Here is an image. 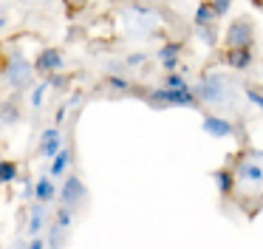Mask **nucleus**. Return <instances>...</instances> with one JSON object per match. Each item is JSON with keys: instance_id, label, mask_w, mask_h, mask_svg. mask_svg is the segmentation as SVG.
I'll return each mask as SVG.
<instances>
[{"instance_id": "f257e3e1", "label": "nucleus", "mask_w": 263, "mask_h": 249, "mask_svg": "<svg viewBox=\"0 0 263 249\" xmlns=\"http://www.w3.org/2000/svg\"><path fill=\"white\" fill-rule=\"evenodd\" d=\"M195 96L201 102H206V105H227V99H229L227 79L221 74H206V77H201V85L195 91Z\"/></svg>"}, {"instance_id": "f03ea898", "label": "nucleus", "mask_w": 263, "mask_h": 249, "mask_svg": "<svg viewBox=\"0 0 263 249\" xmlns=\"http://www.w3.org/2000/svg\"><path fill=\"white\" fill-rule=\"evenodd\" d=\"M150 105H173V108H198V96L193 94V88L187 91H170V88H159L153 94H147Z\"/></svg>"}, {"instance_id": "7ed1b4c3", "label": "nucleus", "mask_w": 263, "mask_h": 249, "mask_svg": "<svg viewBox=\"0 0 263 249\" xmlns=\"http://www.w3.org/2000/svg\"><path fill=\"white\" fill-rule=\"evenodd\" d=\"M60 204H65V207H80V204H85V198H88V187L82 184V179L77 173H68L65 175V181H63V190H60Z\"/></svg>"}, {"instance_id": "20e7f679", "label": "nucleus", "mask_w": 263, "mask_h": 249, "mask_svg": "<svg viewBox=\"0 0 263 249\" xmlns=\"http://www.w3.org/2000/svg\"><path fill=\"white\" fill-rule=\"evenodd\" d=\"M63 147H65V141H63V133H60L57 124H48V128H43L40 145H37V156L46 158V162H51V158L57 156Z\"/></svg>"}, {"instance_id": "39448f33", "label": "nucleus", "mask_w": 263, "mask_h": 249, "mask_svg": "<svg viewBox=\"0 0 263 249\" xmlns=\"http://www.w3.org/2000/svg\"><path fill=\"white\" fill-rule=\"evenodd\" d=\"M31 74H34V65H29L20 54H14L12 60H9L6 82L12 85V88H20V85H29L31 82Z\"/></svg>"}, {"instance_id": "423d86ee", "label": "nucleus", "mask_w": 263, "mask_h": 249, "mask_svg": "<svg viewBox=\"0 0 263 249\" xmlns=\"http://www.w3.org/2000/svg\"><path fill=\"white\" fill-rule=\"evenodd\" d=\"M227 45L229 48H252V23L235 20L227 28Z\"/></svg>"}, {"instance_id": "0eeeda50", "label": "nucleus", "mask_w": 263, "mask_h": 249, "mask_svg": "<svg viewBox=\"0 0 263 249\" xmlns=\"http://www.w3.org/2000/svg\"><path fill=\"white\" fill-rule=\"evenodd\" d=\"M48 224H51V209H48V204L34 201V207L29 209V218H26V229H29V235H43Z\"/></svg>"}, {"instance_id": "6e6552de", "label": "nucleus", "mask_w": 263, "mask_h": 249, "mask_svg": "<svg viewBox=\"0 0 263 249\" xmlns=\"http://www.w3.org/2000/svg\"><path fill=\"white\" fill-rule=\"evenodd\" d=\"M63 68H65V57L60 48H43L34 62L37 74H54V71H63Z\"/></svg>"}, {"instance_id": "1a4fd4ad", "label": "nucleus", "mask_w": 263, "mask_h": 249, "mask_svg": "<svg viewBox=\"0 0 263 249\" xmlns=\"http://www.w3.org/2000/svg\"><path fill=\"white\" fill-rule=\"evenodd\" d=\"M204 133H210L212 139H227V136H235V124L229 122L227 116H215V113H206L204 122H201Z\"/></svg>"}, {"instance_id": "9d476101", "label": "nucleus", "mask_w": 263, "mask_h": 249, "mask_svg": "<svg viewBox=\"0 0 263 249\" xmlns=\"http://www.w3.org/2000/svg\"><path fill=\"white\" fill-rule=\"evenodd\" d=\"M71 164H74V150H71V147H63V150L48 162V175H51V179H65Z\"/></svg>"}, {"instance_id": "9b49d317", "label": "nucleus", "mask_w": 263, "mask_h": 249, "mask_svg": "<svg viewBox=\"0 0 263 249\" xmlns=\"http://www.w3.org/2000/svg\"><path fill=\"white\" fill-rule=\"evenodd\" d=\"M156 57H159V65L164 68L167 74H173L178 65H181V43H167V45H161Z\"/></svg>"}, {"instance_id": "f8f14e48", "label": "nucleus", "mask_w": 263, "mask_h": 249, "mask_svg": "<svg viewBox=\"0 0 263 249\" xmlns=\"http://www.w3.org/2000/svg\"><path fill=\"white\" fill-rule=\"evenodd\" d=\"M57 195H60V190H57V184H54L51 175H37V181H34V201L54 204Z\"/></svg>"}, {"instance_id": "ddd939ff", "label": "nucleus", "mask_w": 263, "mask_h": 249, "mask_svg": "<svg viewBox=\"0 0 263 249\" xmlns=\"http://www.w3.org/2000/svg\"><path fill=\"white\" fill-rule=\"evenodd\" d=\"M223 62H227L232 71H249L255 57H252V48H229L227 57H223Z\"/></svg>"}, {"instance_id": "4468645a", "label": "nucleus", "mask_w": 263, "mask_h": 249, "mask_svg": "<svg viewBox=\"0 0 263 249\" xmlns=\"http://www.w3.org/2000/svg\"><path fill=\"white\" fill-rule=\"evenodd\" d=\"M235 179H238L240 184H260L263 181V167L249 158V162H243L238 170H235Z\"/></svg>"}, {"instance_id": "2eb2a0df", "label": "nucleus", "mask_w": 263, "mask_h": 249, "mask_svg": "<svg viewBox=\"0 0 263 249\" xmlns=\"http://www.w3.org/2000/svg\"><path fill=\"white\" fill-rule=\"evenodd\" d=\"M74 215H77L74 207H65V204H60V209L51 215V224H57L60 229H68V232H71V226H74Z\"/></svg>"}, {"instance_id": "dca6fc26", "label": "nucleus", "mask_w": 263, "mask_h": 249, "mask_svg": "<svg viewBox=\"0 0 263 249\" xmlns=\"http://www.w3.org/2000/svg\"><path fill=\"white\" fill-rule=\"evenodd\" d=\"M65 241H68V229H60L57 224L48 226V232H46V249H63Z\"/></svg>"}, {"instance_id": "f3484780", "label": "nucleus", "mask_w": 263, "mask_h": 249, "mask_svg": "<svg viewBox=\"0 0 263 249\" xmlns=\"http://www.w3.org/2000/svg\"><path fill=\"white\" fill-rule=\"evenodd\" d=\"M212 181L218 184V192H221V195H227V192H232L235 173H232V170H215V173H212Z\"/></svg>"}, {"instance_id": "a211bd4d", "label": "nucleus", "mask_w": 263, "mask_h": 249, "mask_svg": "<svg viewBox=\"0 0 263 249\" xmlns=\"http://www.w3.org/2000/svg\"><path fill=\"white\" fill-rule=\"evenodd\" d=\"M20 179V167L9 158H0V184H12Z\"/></svg>"}, {"instance_id": "6ab92c4d", "label": "nucleus", "mask_w": 263, "mask_h": 249, "mask_svg": "<svg viewBox=\"0 0 263 249\" xmlns=\"http://www.w3.org/2000/svg\"><path fill=\"white\" fill-rule=\"evenodd\" d=\"M212 20H215V14H212V6H210V3H201L198 9H195V14H193V23H195V28L212 26Z\"/></svg>"}, {"instance_id": "aec40b11", "label": "nucleus", "mask_w": 263, "mask_h": 249, "mask_svg": "<svg viewBox=\"0 0 263 249\" xmlns=\"http://www.w3.org/2000/svg\"><path fill=\"white\" fill-rule=\"evenodd\" d=\"M48 91H51L48 79H43V82L34 85V91H31V108H34V111H40V108H43V102H46V94H48Z\"/></svg>"}, {"instance_id": "412c9836", "label": "nucleus", "mask_w": 263, "mask_h": 249, "mask_svg": "<svg viewBox=\"0 0 263 249\" xmlns=\"http://www.w3.org/2000/svg\"><path fill=\"white\" fill-rule=\"evenodd\" d=\"M17 122V105L14 102H0V124H14Z\"/></svg>"}, {"instance_id": "4be33fe9", "label": "nucleus", "mask_w": 263, "mask_h": 249, "mask_svg": "<svg viewBox=\"0 0 263 249\" xmlns=\"http://www.w3.org/2000/svg\"><path fill=\"white\" fill-rule=\"evenodd\" d=\"M243 94H246V99H249L252 105L257 108V111H263V88H257V85H249V82H246V85H243Z\"/></svg>"}, {"instance_id": "5701e85b", "label": "nucleus", "mask_w": 263, "mask_h": 249, "mask_svg": "<svg viewBox=\"0 0 263 249\" xmlns=\"http://www.w3.org/2000/svg\"><path fill=\"white\" fill-rule=\"evenodd\" d=\"M108 88L114 91V94H125V91H130V79L114 74V77H108Z\"/></svg>"}, {"instance_id": "b1692460", "label": "nucleus", "mask_w": 263, "mask_h": 249, "mask_svg": "<svg viewBox=\"0 0 263 249\" xmlns=\"http://www.w3.org/2000/svg\"><path fill=\"white\" fill-rule=\"evenodd\" d=\"M164 88H170V91H187V88H190V82L181 77V74H176V71H173V74H167Z\"/></svg>"}, {"instance_id": "393cba45", "label": "nucleus", "mask_w": 263, "mask_h": 249, "mask_svg": "<svg viewBox=\"0 0 263 249\" xmlns=\"http://www.w3.org/2000/svg\"><path fill=\"white\" fill-rule=\"evenodd\" d=\"M212 14H215V20L218 17H227V11L232 9V0H212Z\"/></svg>"}, {"instance_id": "a878e982", "label": "nucleus", "mask_w": 263, "mask_h": 249, "mask_svg": "<svg viewBox=\"0 0 263 249\" xmlns=\"http://www.w3.org/2000/svg\"><path fill=\"white\" fill-rule=\"evenodd\" d=\"M198 37L204 40L206 45H215V43H218V37H215V28H212V26H204V28H198Z\"/></svg>"}, {"instance_id": "bb28decb", "label": "nucleus", "mask_w": 263, "mask_h": 249, "mask_svg": "<svg viewBox=\"0 0 263 249\" xmlns=\"http://www.w3.org/2000/svg\"><path fill=\"white\" fill-rule=\"evenodd\" d=\"M144 60H147V54H142V51H133V54H127L125 65H130V68H139V65H144Z\"/></svg>"}, {"instance_id": "cd10ccee", "label": "nucleus", "mask_w": 263, "mask_h": 249, "mask_svg": "<svg viewBox=\"0 0 263 249\" xmlns=\"http://www.w3.org/2000/svg\"><path fill=\"white\" fill-rule=\"evenodd\" d=\"M23 249H46V238H43V235H31V241L23 243Z\"/></svg>"}, {"instance_id": "c85d7f7f", "label": "nucleus", "mask_w": 263, "mask_h": 249, "mask_svg": "<svg viewBox=\"0 0 263 249\" xmlns=\"http://www.w3.org/2000/svg\"><path fill=\"white\" fill-rule=\"evenodd\" d=\"M20 195H23L26 201H29V198H34V184H31V181H26V179H23V192H20Z\"/></svg>"}, {"instance_id": "c756f323", "label": "nucleus", "mask_w": 263, "mask_h": 249, "mask_svg": "<svg viewBox=\"0 0 263 249\" xmlns=\"http://www.w3.org/2000/svg\"><path fill=\"white\" fill-rule=\"evenodd\" d=\"M3 26H6V17H3V14H0V28H3Z\"/></svg>"}]
</instances>
